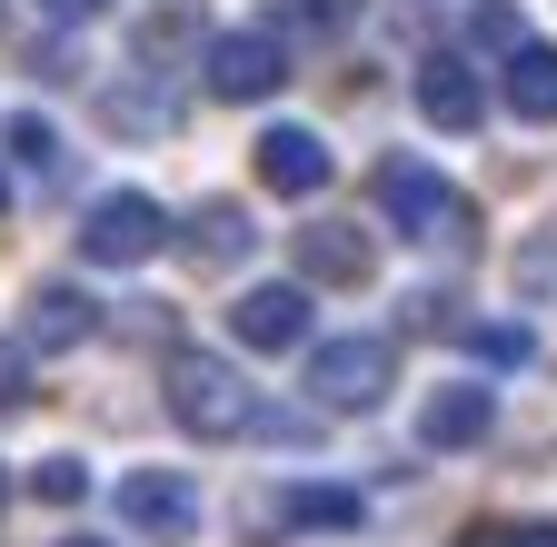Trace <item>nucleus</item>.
<instances>
[{
	"mask_svg": "<svg viewBox=\"0 0 557 547\" xmlns=\"http://www.w3.org/2000/svg\"><path fill=\"white\" fill-rule=\"evenodd\" d=\"M269 518H278V527H299V537H319V527L348 537V527L369 518V498H359V488H319V477H299V488H278V498H269Z\"/></svg>",
	"mask_w": 557,
	"mask_h": 547,
	"instance_id": "nucleus-14",
	"label": "nucleus"
},
{
	"mask_svg": "<svg viewBox=\"0 0 557 547\" xmlns=\"http://www.w3.org/2000/svg\"><path fill=\"white\" fill-rule=\"evenodd\" d=\"M0 199H11V179H0Z\"/></svg>",
	"mask_w": 557,
	"mask_h": 547,
	"instance_id": "nucleus-28",
	"label": "nucleus"
},
{
	"mask_svg": "<svg viewBox=\"0 0 557 547\" xmlns=\"http://www.w3.org/2000/svg\"><path fill=\"white\" fill-rule=\"evenodd\" d=\"M487 428H498V388H487V378H438L429 398H418V448H429V458H458Z\"/></svg>",
	"mask_w": 557,
	"mask_h": 547,
	"instance_id": "nucleus-8",
	"label": "nucleus"
},
{
	"mask_svg": "<svg viewBox=\"0 0 557 547\" xmlns=\"http://www.w3.org/2000/svg\"><path fill=\"white\" fill-rule=\"evenodd\" d=\"M289 71H299V60H289V40H278V30H209V50H199V80H209V100H278V90H289Z\"/></svg>",
	"mask_w": 557,
	"mask_h": 547,
	"instance_id": "nucleus-5",
	"label": "nucleus"
},
{
	"mask_svg": "<svg viewBox=\"0 0 557 547\" xmlns=\"http://www.w3.org/2000/svg\"><path fill=\"white\" fill-rule=\"evenodd\" d=\"M299 279H319V289H369V279H379L369 220H309V229H299Z\"/></svg>",
	"mask_w": 557,
	"mask_h": 547,
	"instance_id": "nucleus-10",
	"label": "nucleus"
},
{
	"mask_svg": "<svg viewBox=\"0 0 557 547\" xmlns=\"http://www.w3.org/2000/svg\"><path fill=\"white\" fill-rule=\"evenodd\" d=\"M170 239H189V259H209V269L249 259V220L230 210V199H209V210H189V229H170Z\"/></svg>",
	"mask_w": 557,
	"mask_h": 547,
	"instance_id": "nucleus-16",
	"label": "nucleus"
},
{
	"mask_svg": "<svg viewBox=\"0 0 557 547\" xmlns=\"http://www.w3.org/2000/svg\"><path fill=\"white\" fill-rule=\"evenodd\" d=\"M230 338H239V349H259V359L309 349V289H299V279H259V289H239V299H230Z\"/></svg>",
	"mask_w": 557,
	"mask_h": 547,
	"instance_id": "nucleus-9",
	"label": "nucleus"
},
{
	"mask_svg": "<svg viewBox=\"0 0 557 547\" xmlns=\"http://www.w3.org/2000/svg\"><path fill=\"white\" fill-rule=\"evenodd\" d=\"M170 229H180V220L160 210L150 189H100L90 210H81V259H90V269H139V259L170 249Z\"/></svg>",
	"mask_w": 557,
	"mask_h": 547,
	"instance_id": "nucleus-4",
	"label": "nucleus"
},
{
	"mask_svg": "<svg viewBox=\"0 0 557 547\" xmlns=\"http://www.w3.org/2000/svg\"><path fill=\"white\" fill-rule=\"evenodd\" d=\"M329 140L319 129H299V120H269L259 129V189H278V199H319L329 189Z\"/></svg>",
	"mask_w": 557,
	"mask_h": 547,
	"instance_id": "nucleus-11",
	"label": "nucleus"
},
{
	"mask_svg": "<svg viewBox=\"0 0 557 547\" xmlns=\"http://www.w3.org/2000/svg\"><path fill=\"white\" fill-rule=\"evenodd\" d=\"M120 518H129V537L189 547V537H199V488H189L180 468H129V477H120Z\"/></svg>",
	"mask_w": 557,
	"mask_h": 547,
	"instance_id": "nucleus-7",
	"label": "nucleus"
},
{
	"mask_svg": "<svg viewBox=\"0 0 557 547\" xmlns=\"http://www.w3.org/2000/svg\"><path fill=\"white\" fill-rule=\"evenodd\" d=\"M180 50H209V21L189 11V0H170V11H150V21H139V71H170Z\"/></svg>",
	"mask_w": 557,
	"mask_h": 547,
	"instance_id": "nucleus-15",
	"label": "nucleus"
},
{
	"mask_svg": "<svg viewBox=\"0 0 557 547\" xmlns=\"http://www.w3.org/2000/svg\"><path fill=\"white\" fill-rule=\"evenodd\" d=\"M458 349H468V369H528V359H537V338H528L518 319H468V328H458Z\"/></svg>",
	"mask_w": 557,
	"mask_h": 547,
	"instance_id": "nucleus-18",
	"label": "nucleus"
},
{
	"mask_svg": "<svg viewBox=\"0 0 557 547\" xmlns=\"http://www.w3.org/2000/svg\"><path fill=\"white\" fill-rule=\"evenodd\" d=\"M508 279H518V299H557V220L518 239V259H508Z\"/></svg>",
	"mask_w": 557,
	"mask_h": 547,
	"instance_id": "nucleus-20",
	"label": "nucleus"
},
{
	"mask_svg": "<svg viewBox=\"0 0 557 547\" xmlns=\"http://www.w3.org/2000/svg\"><path fill=\"white\" fill-rule=\"evenodd\" d=\"M269 30L278 40H338V30H359V0H269Z\"/></svg>",
	"mask_w": 557,
	"mask_h": 547,
	"instance_id": "nucleus-17",
	"label": "nucleus"
},
{
	"mask_svg": "<svg viewBox=\"0 0 557 547\" xmlns=\"http://www.w3.org/2000/svg\"><path fill=\"white\" fill-rule=\"evenodd\" d=\"M30 498H40V508H81V498H90V458H40V468H30Z\"/></svg>",
	"mask_w": 557,
	"mask_h": 547,
	"instance_id": "nucleus-21",
	"label": "nucleus"
},
{
	"mask_svg": "<svg viewBox=\"0 0 557 547\" xmlns=\"http://www.w3.org/2000/svg\"><path fill=\"white\" fill-rule=\"evenodd\" d=\"M90 328H100V299H90L81 279H40V289H30V309H21V349L60 359V349H81Z\"/></svg>",
	"mask_w": 557,
	"mask_h": 547,
	"instance_id": "nucleus-12",
	"label": "nucleus"
},
{
	"mask_svg": "<svg viewBox=\"0 0 557 547\" xmlns=\"http://www.w3.org/2000/svg\"><path fill=\"white\" fill-rule=\"evenodd\" d=\"M388 388H398V338H379V328H348V338L309 349V408L319 419H369Z\"/></svg>",
	"mask_w": 557,
	"mask_h": 547,
	"instance_id": "nucleus-3",
	"label": "nucleus"
},
{
	"mask_svg": "<svg viewBox=\"0 0 557 547\" xmlns=\"http://www.w3.org/2000/svg\"><path fill=\"white\" fill-rule=\"evenodd\" d=\"M110 129H150V140H160V129H180V100L160 90V71L139 80V90H110Z\"/></svg>",
	"mask_w": 557,
	"mask_h": 547,
	"instance_id": "nucleus-19",
	"label": "nucleus"
},
{
	"mask_svg": "<svg viewBox=\"0 0 557 547\" xmlns=\"http://www.w3.org/2000/svg\"><path fill=\"white\" fill-rule=\"evenodd\" d=\"M498 71H508V80H498V100H508L528 129H557V40H518Z\"/></svg>",
	"mask_w": 557,
	"mask_h": 547,
	"instance_id": "nucleus-13",
	"label": "nucleus"
},
{
	"mask_svg": "<svg viewBox=\"0 0 557 547\" xmlns=\"http://www.w3.org/2000/svg\"><path fill=\"white\" fill-rule=\"evenodd\" d=\"M160 398H170V419L189 438H309L319 428V408H269L239 378V359H220V349H170Z\"/></svg>",
	"mask_w": 557,
	"mask_h": 547,
	"instance_id": "nucleus-1",
	"label": "nucleus"
},
{
	"mask_svg": "<svg viewBox=\"0 0 557 547\" xmlns=\"http://www.w3.org/2000/svg\"><path fill=\"white\" fill-rule=\"evenodd\" d=\"M369 199H379V220H388L408 249H458V239L478 229L468 189H458L438 160H418V150H388V160L369 170Z\"/></svg>",
	"mask_w": 557,
	"mask_h": 547,
	"instance_id": "nucleus-2",
	"label": "nucleus"
},
{
	"mask_svg": "<svg viewBox=\"0 0 557 547\" xmlns=\"http://www.w3.org/2000/svg\"><path fill=\"white\" fill-rule=\"evenodd\" d=\"M408 100H418L429 129H448V140H468V129L487 120V80H478L468 50H429V60H418V80H408Z\"/></svg>",
	"mask_w": 557,
	"mask_h": 547,
	"instance_id": "nucleus-6",
	"label": "nucleus"
},
{
	"mask_svg": "<svg viewBox=\"0 0 557 547\" xmlns=\"http://www.w3.org/2000/svg\"><path fill=\"white\" fill-rule=\"evenodd\" d=\"M0 508H11V468H0Z\"/></svg>",
	"mask_w": 557,
	"mask_h": 547,
	"instance_id": "nucleus-27",
	"label": "nucleus"
},
{
	"mask_svg": "<svg viewBox=\"0 0 557 547\" xmlns=\"http://www.w3.org/2000/svg\"><path fill=\"white\" fill-rule=\"evenodd\" d=\"M11 408H30V378H21V359L0 349V419H11Z\"/></svg>",
	"mask_w": 557,
	"mask_h": 547,
	"instance_id": "nucleus-25",
	"label": "nucleus"
},
{
	"mask_svg": "<svg viewBox=\"0 0 557 547\" xmlns=\"http://www.w3.org/2000/svg\"><path fill=\"white\" fill-rule=\"evenodd\" d=\"M60 547H110V537H60Z\"/></svg>",
	"mask_w": 557,
	"mask_h": 547,
	"instance_id": "nucleus-26",
	"label": "nucleus"
},
{
	"mask_svg": "<svg viewBox=\"0 0 557 547\" xmlns=\"http://www.w3.org/2000/svg\"><path fill=\"white\" fill-rule=\"evenodd\" d=\"M40 11H50L60 30H70V21H110V11H120V0H40Z\"/></svg>",
	"mask_w": 557,
	"mask_h": 547,
	"instance_id": "nucleus-24",
	"label": "nucleus"
},
{
	"mask_svg": "<svg viewBox=\"0 0 557 547\" xmlns=\"http://www.w3.org/2000/svg\"><path fill=\"white\" fill-rule=\"evenodd\" d=\"M518 40H528V30H518L508 0H468V50H498V60H508Z\"/></svg>",
	"mask_w": 557,
	"mask_h": 547,
	"instance_id": "nucleus-22",
	"label": "nucleus"
},
{
	"mask_svg": "<svg viewBox=\"0 0 557 547\" xmlns=\"http://www.w3.org/2000/svg\"><path fill=\"white\" fill-rule=\"evenodd\" d=\"M11 140H21V160H30V170H50V160H60V129H50V120H30V110L11 120Z\"/></svg>",
	"mask_w": 557,
	"mask_h": 547,
	"instance_id": "nucleus-23",
	"label": "nucleus"
}]
</instances>
